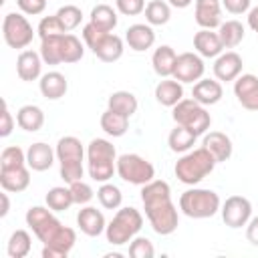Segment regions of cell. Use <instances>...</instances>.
<instances>
[{
    "instance_id": "cell-5",
    "label": "cell",
    "mask_w": 258,
    "mask_h": 258,
    "mask_svg": "<svg viewBox=\"0 0 258 258\" xmlns=\"http://www.w3.org/2000/svg\"><path fill=\"white\" fill-rule=\"evenodd\" d=\"M216 163H218V161L214 159V155L202 145V147H198V149H194V151H185V153L175 161L173 171H175V177H177L181 183H185V185H196V183H200L206 175H210V173L214 171Z\"/></svg>"
},
{
    "instance_id": "cell-3",
    "label": "cell",
    "mask_w": 258,
    "mask_h": 258,
    "mask_svg": "<svg viewBox=\"0 0 258 258\" xmlns=\"http://www.w3.org/2000/svg\"><path fill=\"white\" fill-rule=\"evenodd\" d=\"M40 56L46 64H73L79 62L85 54V46L81 42V38H77L71 32L64 34H54V36H46L40 38Z\"/></svg>"
},
{
    "instance_id": "cell-30",
    "label": "cell",
    "mask_w": 258,
    "mask_h": 258,
    "mask_svg": "<svg viewBox=\"0 0 258 258\" xmlns=\"http://www.w3.org/2000/svg\"><path fill=\"white\" fill-rule=\"evenodd\" d=\"M137 97L131 93V91H115L109 95V101H107V109L111 111H117L125 117H131L137 113Z\"/></svg>"
},
{
    "instance_id": "cell-19",
    "label": "cell",
    "mask_w": 258,
    "mask_h": 258,
    "mask_svg": "<svg viewBox=\"0 0 258 258\" xmlns=\"http://www.w3.org/2000/svg\"><path fill=\"white\" fill-rule=\"evenodd\" d=\"M0 185L8 194H20L30 185V167L20 165V167H10L4 169L0 167Z\"/></svg>"
},
{
    "instance_id": "cell-24",
    "label": "cell",
    "mask_w": 258,
    "mask_h": 258,
    "mask_svg": "<svg viewBox=\"0 0 258 258\" xmlns=\"http://www.w3.org/2000/svg\"><path fill=\"white\" fill-rule=\"evenodd\" d=\"M224 97V89H222V83L216 79H200L198 83H194V89H191V99H196L200 105L208 107V105H216L220 103V99Z\"/></svg>"
},
{
    "instance_id": "cell-47",
    "label": "cell",
    "mask_w": 258,
    "mask_h": 258,
    "mask_svg": "<svg viewBox=\"0 0 258 258\" xmlns=\"http://www.w3.org/2000/svg\"><path fill=\"white\" fill-rule=\"evenodd\" d=\"M250 2L252 0H222V6L230 14H244L250 10Z\"/></svg>"
},
{
    "instance_id": "cell-40",
    "label": "cell",
    "mask_w": 258,
    "mask_h": 258,
    "mask_svg": "<svg viewBox=\"0 0 258 258\" xmlns=\"http://www.w3.org/2000/svg\"><path fill=\"white\" fill-rule=\"evenodd\" d=\"M26 165V153L18 145H8L0 153V167L10 169V167H20Z\"/></svg>"
},
{
    "instance_id": "cell-38",
    "label": "cell",
    "mask_w": 258,
    "mask_h": 258,
    "mask_svg": "<svg viewBox=\"0 0 258 258\" xmlns=\"http://www.w3.org/2000/svg\"><path fill=\"white\" fill-rule=\"evenodd\" d=\"M97 200H99V204L105 210H119L121 208V202H123V194H121V189L117 185L105 181L97 189Z\"/></svg>"
},
{
    "instance_id": "cell-1",
    "label": "cell",
    "mask_w": 258,
    "mask_h": 258,
    "mask_svg": "<svg viewBox=\"0 0 258 258\" xmlns=\"http://www.w3.org/2000/svg\"><path fill=\"white\" fill-rule=\"evenodd\" d=\"M26 226L32 234L44 244L42 258H67L77 242V234L73 228L62 226L50 208L32 206L26 212Z\"/></svg>"
},
{
    "instance_id": "cell-44",
    "label": "cell",
    "mask_w": 258,
    "mask_h": 258,
    "mask_svg": "<svg viewBox=\"0 0 258 258\" xmlns=\"http://www.w3.org/2000/svg\"><path fill=\"white\" fill-rule=\"evenodd\" d=\"M115 6L125 16H137L145 10V0H115Z\"/></svg>"
},
{
    "instance_id": "cell-7",
    "label": "cell",
    "mask_w": 258,
    "mask_h": 258,
    "mask_svg": "<svg viewBox=\"0 0 258 258\" xmlns=\"http://www.w3.org/2000/svg\"><path fill=\"white\" fill-rule=\"evenodd\" d=\"M56 161L60 165V177L67 183H73L77 179H83V159H85V147L81 139L75 135H64L56 143Z\"/></svg>"
},
{
    "instance_id": "cell-34",
    "label": "cell",
    "mask_w": 258,
    "mask_h": 258,
    "mask_svg": "<svg viewBox=\"0 0 258 258\" xmlns=\"http://www.w3.org/2000/svg\"><path fill=\"white\" fill-rule=\"evenodd\" d=\"M143 12H145L147 24H151V26H163L171 18V6H169V2H163V0H151V2H147V6H145Z\"/></svg>"
},
{
    "instance_id": "cell-20",
    "label": "cell",
    "mask_w": 258,
    "mask_h": 258,
    "mask_svg": "<svg viewBox=\"0 0 258 258\" xmlns=\"http://www.w3.org/2000/svg\"><path fill=\"white\" fill-rule=\"evenodd\" d=\"M77 226L81 228L83 234L95 238V236H101L105 232L107 222H105V216L101 210H97L93 206H85L77 214Z\"/></svg>"
},
{
    "instance_id": "cell-6",
    "label": "cell",
    "mask_w": 258,
    "mask_h": 258,
    "mask_svg": "<svg viewBox=\"0 0 258 258\" xmlns=\"http://www.w3.org/2000/svg\"><path fill=\"white\" fill-rule=\"evenodd\" d=\"M83 42L93 50V54L103 60V62H115L123 56V38L113 34V32H107V30H101L99 26H95L93 22H87L83 26Z\"/></svg>"
},
{
    "instance_id": "cell-10",
    "label": "cell",
    "mask_w": 258,
    "mask_h": 258,
    "mask_svg": "<svg viewBox=\"0 0 258 258\" xmlns=\"http://www.w3.org/2000/svg\"><path fill=\"white\" fill-rule=\"evenodd\" d=\"M171 117L175 121V125H183L189 131H194L198 137L204 135L210 125H212V117L206 111L204 105H200L196 99H181L175 107H171Z\"/></svg>"
},
{
    "instance_id": "cell-29",
    "label": "cell",
    "mask_w": 258,
    "mask_h": 258,
    "mask_svg": "<svg viewBox=\"0 0 258 258\" xmlns=\"http://www.w3.org/2000/svg\"><path fill=\"white\" fill-rule=\"evenodd\" d=\"M16 123L28 133H36L44 125V111L38 105H22L16 113Z\"/></svg>"
},
{
    "instance_id": "cell-35",
    "label": "cell",
    "mask_w": 258,
    "mask_h": 258,
    "mask_svg": "<svg viewBox=\"0 0 258 258\" xmlns=\"http://www.w3.org/2000/svg\"><path fill=\"white\" fill-rule=\"evenodd\" d=\"M89 22H93V24L99 26L101 30L111 32V30L117 26L119 18H117V12L113 10V6H109V4H97V6L91 10Z\"/></svg>"
},
{
    "instance_id": "cell-2",
    "label": "cell",
    "mask_w": 258,
    "mask_h": 258,
    "mask_svg": "<svg viewBox=\"0 0 258 258\" xmlns=\"http://www.w3.org/2000/svg\"><path fill=\"white\" fill-rule=\"evenodd\" d=\"M141 202L145 208V216L149 226L159 236H169L179 226L177 208L171 202V187L163 179H151L141 185Z\"/></svg>"
},
{
    "instance_id": "cell-12",
    "label": "cell",
    "mask_w": 258,
    "mask_h": 258,
    "mask_svg": "<svg viewBox=\"0 0 258 258\" xmlns=\"http://www.w3.org/2000/svg\"><path fill=\"white\" fill-rule=\"evenodd\" d=\"M2 36L10 48H26L34 38V30L24 14L8 12L2 20Z\"/></svg>"
},
{
    "instance_id": "cell-37",
    "label": "cell",
    "mask_w": 258,
    "mask_h": 258,
    "mask_svg": "<svg viewBox=\"0 0 258 258\" xmlns=\"http://www.w3.org/2000/svg\"><path fill=\"white\" fill-rule=\"evenodd\" d=\"M30 246H32V238L26 230H14L8 238V246H6V252L10 258H24L28 256L30 252Z\"/></svg>"
},
{
    "instance_id": "cell-32",
    "label": "cell",
    "mask_w": 258,
    "mask_h": 258,
    "mask_svg": "<svg viewBox=\"0 0 258 258\" xmlns=\"http://www.w3.org/2000/svg\"><path fill=\"white\" fill-rule=\"evenodd\" d=\"M101 129L111 137H123L127 133V129H129V117L107 109L101 115Z\"/></svg>"
},
{
    "instance_id": "cell-39",
    "label": "cell",
    "mask_w": 258,
    "mask_h": 258,
    "mask_svg": "<svg viewBox=\"0 0 258 258\" xmlns=\"http://www.w3.org/2000/svg\"><path fill=\"white\" fill-rule=\"evenodd\" d=\"M56 16H58V20H60V24L64 26L67 32L75 30V28L83 22V10H81L79 6H75V4H64V6H60V8L56 10Z\"/></svg>"
},
{
    "instance_id": "cell-27",
    "label": "cell",
    "mask_w": 258,
    "mask_h": 258,
    "mask_svg": "<svg viewBox=\"0 0 258 258\" xmlns=\"http://www.w3.org/2000/svg\"><path fill=\"white\" fill-rule=\"evenodd\" d=\"M183 99V83L175 79H163L155 85V101L163 107H175Z\"/></svg>"
},
{
    "instance_id": "cell-45",
    "label": "cell",
    "mask_w": 258,
    "mask_h": 258,
    "mask_svg": "<svg viewBox=\"0 0 258 258\" xmlns=\"http://www.w3.org/2000/svg\"><path fill=\"white\" fill-rule=\"evenodd\" d=\"M16 4L22 10V14H30V16H36L46 8V0H16Z\"/></svg>"
},
{
    "instance_id": "cell-13",
    "label": "cell",
    "mask_w": 258,
    "mask_h": 258,
    "mask_svg": "<svg viewBox=\"0 0 258 258\" xmlns=\"http://www.w3.org/2000/svg\"><path fill=\"white\" fill-rule=\"evenodd\" d=\"M220 212H222L224 224L228 228L236 230V228H242V226H246L250 222V218H252V204L244 196H230L222 204Z\"/></svg>"
},
{
    "instance_id": "cell-23",
    "label": "cell",
    "mask_w": 258,
    "mask_h": 258,
    "mask_svg": "<svg viewBox=\"0 0 258 258\" xmlns=\"http://www.w3.org/2000/svg\"><path fill=\"white\" fill-rule=\"evenodd\" d=\"M194 48L204 58H216L218 54L224 52V44L220 40V34L210 30V28H202L194 34Z\"/></svg>"
},
{
    "instance_id": "cell-22",
    "label": "cell",
    "mask_w": 258,
    "mask_h": 258,
    "mask_svg": "<svg viewBox=\"0 0 258 258\" xmlns=\"http://www.w3.org/2000/svg\"><path fill=\"white\" fill-rule=\"evenodd\" d=\"M125 42L129 44L131 50L135 52H143L147 48H151L155 44V32L151 28V24H131L125 30Z\"/></svg>"
},
{
    "instance_id": "cell-50",
    "label": "cell",
    "mask_w": 258,
    "mask_h": 258,
    "mask_svg": "<svg viewBox=\"0 0 258 258\" xmlns=\"http://www.w3.org/2000/svg\"><path fill=\"white\" fill-rule=\"evenodd\" d=\"M0 198H2V210H0V216L4 218V216L8 214V210H10V202H8V191H4V194H2Z\"/></svg>"
},
{
    "instance_id": "cell-46",
    "label": "cell",
    "mask_w": 258,
    "mask_h": 258,
    "mask_svg": "<svg viewBox=\"0 0 258 258\" xmlns=\"http://www.w3.org/2000/svg\"><path fill=\"white\" fill-rule=\"evenodd\" d=\"M14 129V119H12V113L8 111V103L2 101V125H0V135L2 137H8Z\"/></svg>"
},
{
    "instance_id": "cell-18",
    "label": "cell",
    "mask_w": 258,
    "mask_h": 258,
    "mask_svg": "<svg viewBox=\"0 0 258 258\" xmlns=\"http://www.w3.org/2000/svg\"><path fill=\"white\" fill-rule=\"evenodd\" d=\"M54 157H56V151L48 143H44V141H36V143H32L26 149V165L32 171H46V169H50L52 163H54Z\"/></svg>"
},
{
    "instance_id": "cell-9",
    "label": "cell",
    "mask_w": 258,
    "mask_h": 258,
    "mask_svg": "<svg viewBox=\"0 0 258 258\" xmlns=\"http://www.w3.org/2000/svg\"><path fill=\"white\" fill-rule=\"evenodd\" d=\"M143 228V216L137 208H119L113 216V220L107 224L105 228V236L107 242L113 246H123L127 242H131L139 230Z\"/></svg>"
},
{
    "instance_id": "cell-16",
    "label": "cell",
    "mask_w": 258,
    "mask_h": 258,
    "mask_svg": "<svg viewBox=\"0 0 258 258\" xmlns=\"http://www.w3.org/2000/svg\"><path fill=\"white\" fill-rule=\"evenodd\" d=\"M242 67H244L242 56L234 50H226V52L218 54L214 60V77L224 83L236 81L242 75Z\"/></svg>"
},
{
    "instance_id": "cell-28",
    "label": "cell",
    "mask_w": 258,
    "mask_h": 258,
    "mask_svg": "<svg viewBox=\"0 0 258 258\" xmlns=\"http://www.w3.org/2000/svg\"><path fill=\"white\" fill-rule=\"evenodd\" d=\"M175 60H177V54L175 50L169 46V44H161L153 50V56H151V64H153V71L157 77L161 79H167L173 75V69H175Z\"/></svg>"
},
{
    "instance_id": "cell-8",
    "label": "cell",
    "mask_w": 258,
    "mask_h": 258,
    "mask_svg": "<svg viewBox=\"0 0 258 258\" xmlns=\"http://www.w3.org/2000/svg\"><path fill=\"white\" fill-rule=\"evenodd\" d=\"M222 200L214 189L191 187L179 196V210L194 220H206L220 212Z\"/></svg>"
},
{
    "instance_id": "cell-36",
    "label": "cell",
    "mask_w": 258,
    "mask_h": 258,
    "mask_svg": "<svg viewBox=\"0 0 258 258\" xmlns=\"http://www.w3.org/2000/svg\"><path fill=\"white\" fill-rule=\"evenodd\" d=\"M44 202H46V206H48L52 212H64V210H69V208L75 204L71 187H62V185L50 187V189L46 191Z\"/></svg>"
},
{
    "instance_id": "cell-14",
    "label": "cell",
    "mask_w": 258,
    "mask_h": 258,
    "mask_svg": "<svg viewBox=\"0 0 258 258\" xmlns=\"http://www.w3.org/2000/svg\"><path fill=\"white\" fill-rule=\"evenodd\" d=\"M206 73L204 56L198 52H181L177 54L175 69H173V79L179 83H198Z\"/></svg>"
},
{
    "instance_id": "cell-33",
    "label": "cell",
    "mask_w": 258,
    "mask_h": 258,
    "mask_svg": "<svg viewBox=\"0 0 258 258\" xmlns=\"http://www.w3.org/2000/svg\"><path fill=\"white\" fill-rule=\"evenodd\" d=\"M218 34H220V40H222L224 48H234L244 40L246 30H244L240 20H226V22L220 24Z\"/></svg>"
},
{
    "instance_id": "cell-48",
    "label": "cell",
    "mask_w": 258,
    "mask_h": 258,
    "mask_svg": "<svg viewBox=\"0 0 258 258\" xmlns=\"http://www.w3.org/2000/svg\"><path fill=\"white\" fill-rule=\"evenodd\" d=\"M246 238L252 246H258V216L250 218V222L246 224Z\"/></svg>"
},
{
    "instance_id": "cell-43",
    "label": "cell",
    "mask_w": 258,
    "mask_h": 258,
    "mask_svg": "<svg viewBox=\"0 0 258 258\" xmlns=\"http://www.w3.org/2000/svg\"><path fill=\"white\" fill-rule=\"evenodd\" d=\"M69 187H71V191H73L75 204H79V206H87V204L93 200V196H95L93 187H91L87 181H83V179H77V181L69 183Z\"/></svg>"
},
{
    "instance_id": "cell-51",
    "label": "cell",
    "mask_w": 258,
    "mask_h": 258,
    "mask_svg": "<svg viewBox=\"0 0 258 258\" xmlns=\"http://www.w3.org/2000/svg\"><path fill=\"white\" fill-rule=\"evenodd\" d=\"M169 2V6H173V8H187L194 0H167Z\"/></svg>"
},
{
    "instance_id": "cell-11",
    "label": "cell",
    "mask_w": 258,
    "mask_h": 258,
    "mask_svg": "<svg viewBox=\"0 0 258 258\" xmlns=\"http://www.w3.org/2000/svg\"><path fill=\"white\" fill-rule=\"evenodd\" d=\"M117 175L127 183L145 185L155 177V167L137 153H123L117 157Z\"/></svg>"
},
{
    "instance_id": "cell-31",
    "label": "cell",
    "mask_w": 258,
    "mask_h": 258,
    "mask_svg": "<svg viewBox=\"0 0 258 258\" xmlns=\"http://www.w3.org/2000/svg\"><path fill=\"white\" fill-rule=\"evenodd\" d=\"M196 139H198V135L194 131H189L183 125H175L167 135V145L173 153H185L194 147Z\"/></svg>"
},
{
    "instance_id": "cell-4",
    "label": "cell",
    "mask_w": 258,
    "mask_h": 258,
    "mask_svg": "<svg viewBox=\"0 0 258 258\" xmlns=\"http://www.w3.org/2000/svg\"><path fill=\"white\" fill-rule=\"evenodd\" d=\"M87 171L93 181L105 183L117 171V151L107 139H91L87 145Z\"/></svg>"
},
{
    "instance_id": "cell-15",
    "label": "cell",
    "mask_w": 258,
    "mask_h": 258,
    "mask_svg": "<svg viewBox=\"0 0 258 258\" xmlns=\"http://www.w3.org/2000/svg\"><path fill=\"white\" fill-rule=\"evenodd\" d=\"M234 95L244 109L258 111V77L250 73L240 75L234 81Z\"/></svg>"
},
{
    "instance_id": "cell-21",
    "label": "cell",
    "mask_w": 258,
    "mask_h": 258,
    "mask_svg": "<svg viewBox=\"0 0 258 258\" xmlns=\"http://www.w3.org/2000/svg\"><path fill=\"white\" fill-rule=\"evenodd\" d=\"M42 62L44 60H42L40 52H36V50H22L18 54V58H16V75L20 77V81H26V83L36 81V79L42 77L40 75Z\"/></svg>"
},
{
    "instance_id": "cell-41",
    "label": "cell",
    "mask_w": 258,
    "mask_h": 258,
    "mask_svg": "<svg viewBox=\"0 0 258 258\" xmlns=\"http://www.w3.org/2000/svg\"><path fill=\"white\" fill-rule=\"evenodd\" d=\"M129 256H133V258H153L155 256L153 242L149 238L135 236L129 244Z\"/></svg>"
},
{
    "instance_id": "cell-42",
    "label": "cell",
    "mask_w": 258,
    "mask_h": 258,
    "mask_svg": "<svg viewBox=\"0 0 258 258\" xmlns=\"http://www.w3.org/2000/svg\"><path fill=\"white\" fill-rule=\"evenodd\" d=\"M38 36L40 38H46V36H54V34H64V26L60 24L58 16L52 14V16H44L40 22H38V28H36Z\"/></svg>"
},
{
    "instance_id": "cell-25",
    "label": "cell",
    "mask_w": 258,
    "mask_h": 258,
    "mask_svg": "<svg viewBox=\"0 0 258 258\" xmlns=\"http://www.w3.org/2000/svg\"><path fill=\"white\" fill-rule=\"evenodd\" d=\"M38 89H40V93H42L44 99L56 101V99H60V97L67 95V91H69V81H67V77H64L62 73L50 71V73H44V75L40 77Z\"/></svg>"
},
{
    "instance_id": "cell-49",
    "label": "cell",
    "mask_w": 258,
    "mask_h": 258,
    "mask_svg": "<svg viewBox=\"0 0 258 258\" xmlns=\"http://www.w3.org/2000/svg\"><path fill=\"white\" fill-rule=\"evenodd\" d=\"M248 26H250L254 32H258V6H254V8L248 12Z\"/></svg>"
},
{
    "instance_id": "cell-17",
    "label": "cell",
    "mask_w": 258,
    "mask_h": 258,
    "mask_svg": "<svg viewBox=\"0 0 258 258\" xmlns=\"http://www.w3.org/2000/svg\"><path fill=\"white\" fill-rule=\"evenodd\" d=\"M196 22L202 28H220L222 24V0H196Z\"/></svg>"
},
{
    "instance_id": "cell-26",
    "label": "cell",
    "mask_w": 258,
    "mask_h": 258,
    "mask_svg": "<svg viewBox=\"0 0 258 258\" xmlns=\"http://www.w3.org/2000/svg\"><path fill=\"white\" fill-rule=\"evenodd\" d=\"M204 147L214 155V159L218 163L222 161H228L232 157V151H234V145H232V139L222 133V131H210V133H204Z\"/></svg>"
}]
</instances>
